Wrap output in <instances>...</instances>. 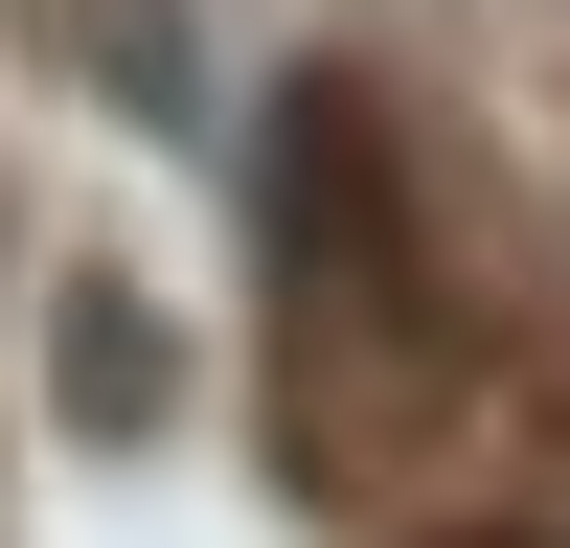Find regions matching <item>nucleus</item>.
Listing matches in <instances>:
<instances>
[{
  "label": "nucleus",
  "mask_w": 570,
  "mask_h": 548,
  "mask_svg": "<svg viewBox=\"0 0 570 548\" xmlns=\"http://www.w3.org/2000/svg\"><path fill=\"white\" fill-rule=\"evenodd\" d=\"M46 343H69V411H91V434H137V411L183 389L160 320H137V274H69V297H46Z\"/></svg>",
  "instance_id": "obj_2"
},
{
  "label": "nucleus",
  "mask_w": 570,
  "mask_h": 548,
  "mask_svg": "<svg viewBox=\"0 0 570 548\" xmlns=\"http://www.w3.org/2000/svg\"><path fill=\"white\" fill-rule=\"evenodd\" d=\"M23 46H69L137 137H206V69H183V0H23Z\"/></svg>",
  "instance_id": "obj_1"
},
{
  "label": "nucleus",
  "mask_w": 570,
  "mask_h": 548,
  "mask_svg": "<svg viewBox=\"0 0 570 548\" xmlns=\"http://www.w3.org/2000/svg\"><path fill=\"white\" fill-rule=\"evenodd\" d=\"M434 548H548V526H434Z\"/></svg>",
  "instance_id": "obj_3"
}]
</instances>
